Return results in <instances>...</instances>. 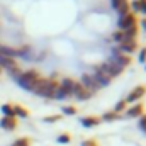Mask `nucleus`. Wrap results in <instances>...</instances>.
Listing matches in <instances>:
<instances>
[{
  "label": "nucleus",
  "instance_id": "f257e3e1",
  "mask_svg": "<svg viewBox=\"0 0 146 146\" xmlns=\"http://www.w3.org/2000/svg\"><path fill=\"white\" fill-rule=\"evenodd\" d=\"M58 85H54L51 80H44V78H37V82L33 87V92L41 95V97H54V90Z\"/></svg>",
  "mask_w": 146,
  "mask_h": 146
},
{
  "label": "nucleus",
  "instance_id": "f03ea898",
  "mask_svg": "<svg viewBox=\"0 0 146 146\" xmlns=\"http://www.w3.org/2000/svg\"><path fill=\"white\" fill-rule=\"evenodd\" d=\"M37 78H39V76H37L36 72H26V73H21V75L15 76L17 83H19L22 88L29 90V92H33V87H34V83L37 82Z\"/></svg>",
  "mask_w": 146,
  "mask_h": 146
},
{
  "label": "nucleus",
  "instance_id": "7ed1b4c3",
  "mask_svg": "<svg viewBox=\"0 0 146 146\" xmlns=\"http://www.w3.org/2000/svg\"><path fill=\"white\" fill-rule=\"evenodd\" d=\"M122 70H124V68H121V66L114 61V58H110V60H107L106 63H102V66L99 68V72H102L104 75H107L109 78L121 75V72H122Z\"/></svg>",
  "mask_w": 146,
  "mask_h": 146
},
{
  "label": "nucleus",
  "instance_id": "20e7f679",
  "mask_svg": "<svg viewBox=\"0 0 146 146\" xmlns=\"http://www.w3.org/2000/svg\"><path fill=\"white\" fill-rule=\"evenodd\" d=\"M60 87H61V88H65V92H66L68 95H75V94L82 88V85H80V83H76V82L72 80V78H63Z\"/></svg>",
  "mask_w": 146,
  "mask_h": 146
},
{
  "label": "nucleus",
  "instance_id": "39448f33",
  "mask_svg": "<svg viewBox=\"0 0 146 146\" xmlns=\"http://www.w3.org/2000/svg\"><path fill=\"white\" fill-rule=\"evenodd\" d=\"M82 87H83V88H87V90H88V92H92V94H94V92H97V90L100 88V87L97 85V82L92 78V75H83V76H82Z\"/></svg>",
  "mask_w": 146,
  "mask_h": 146
},
{
  "label": "nucleus",
  "instance_id": "423d86ee",
  "mask_svg": "<svg viewBox=\"0 0 146 146\" xmlns=\"http://www.w3.org/2000/svg\"><path fill=\"white\" fill-rule=\"evenodd\" d=\"M117 26H119V29H122V31H126V29H129V27H134V15H133V14L122 15V17L117 21Z\"/></svg>",
  "mask_w": 146,
  "mask_h": 146
},
{
  "label": "nucleus",
  "instance_id": "0eeeda50",
  "mask_svg": "<svg viewBox=\"0 0 146 146\" xmlns=\"http://www.w3.org/2000/svg\"><path fill=\"white\" fill-rule=\"evenodd\" d=\"M92 78L97 82V85H99V87H107V85L110 83L109 76H107V75H104L102 72H99V70L95 72V75H92Z\"/></svg>",
  "mask_w": 146,
  "mask_h": 146
},
{
  "label": "nucleus",
  "instance_id": "6e6552de",
  "mask_svg": "<svg viewBox=\"0 0 146 146\" xmlns=\"http://www.w3.org/2000/svg\"><path fill=\"white\" fill-rule=\"evenodd\" d=\"M145 92H146V90L143 88V87H136V88H134V90H133V92L127 95V99H126V104H127V102H134V100H139V99L145 95Z\"/></svg>",
  "mask_w": 146,
  "mask_h": 146
},
{
  "label": "nucleus",
  "instance_id": "1a4fd4ad",
  "mask_svg": "<svg viewBox=\"0 0 146 146\" xmlns=\"http://www.w3.org/2000/svg\"><path fill=\"white\" fill-rule=\"evenodd\" d=\"M134 49H136V42L134 41H126V42H121V46H119L121 53H133Z\"/></svg>",
  "mask_w": 146,
  "mask_h": 146
},
{
  "label": "nucleus",
  "instance_id": "9d476101",
  "mask_svg": "<svg viewBox=\"0 0 146 146\" xmlns=\"http://www.w3.org/2000/svg\"><path fill=\"white\" fill-rule=\"evenodd\" d=\"M0 126H2V129L12 131V129H15V119H12V117H3V119L0 121Z\"/></svg>",
  "mask_w": 146,
  "mask_h": 146
},
{
  "label": "nucleus",
  "instance_id": "9b49d317",
  "mask_svg": "<svg viewBox=\"0 0 146 146\" xmlns=\"http://www.w3.org/2000/svg\"><path fill=\"white\" fill-rule=\"evenodd\" d=\"M126 114H127L129 117H138V115H143V106H141V104H136V106L129 107Z\"/></svg>",
  "mask_w": 146,
  "mask_h": 146
},
{
  "label": "nucleus",
  "instance_id": "f8f14e48",
  "mask_svg": "<svg viewBox=\"0 0 146 146\" xmlns=\"http://www.w3.org/2000/svg\"><path fill=\"white\" fill-rule=\"evenodd\" d=\"M114 61H115L121 68H124V66H127V65H129V58H127V56H122V54L115 56V58H114Z\"/></svg>",
  "mask_w": 146,
  "mask_h": 146
},
{
  "label": "nucleus",
  "instance_id": "ddd939ff",
  "mask_svg": "<svg viewBox=\"0 0 146 146\" xmlns=\"http://www.w3.org/2000/svg\"><path fill=\"white\" fill-rule=\"evenodd\" d=\"M75 97H78V99H82V100H85V99H88V97H92V92H88L87 88H80L76 94H75Z\"/></svg>",
  "mask_w": 146,
  "mask_h": 146
},
{
  "label": "nucleus",
  "instance_id": "4468645a",
  "mask_svg": "<svg viewBox=\"0 0 146 146\" xmlns=\"http://www.w3.org/2000/svg\"><path fill=\"white\" fill-rule=\"evenodd\" d=\"M82 124H83L85 127H92V126H97V124H99V119H94V117H85V119H82Z\"/></svg>",
  "mask_w": 146,
  "mask_h": 146
},
{
  "label": "nucleus",
  "instance_id": "2eb2a0df",
  "mask_svg": "<svg viewBox=\"0 0 146 146\" xmlns=\"http://www.w3.org/2000/svg\"><path fill=\"white\" fill-rule=\"evenodd\" d=\"M115 10L119 12V15H121V17H122V15H126V14H129V5H127V2H122Z\"/></svg>",
  "mask_w": 146,
  "mask_h": 146
},
{
  "label": "nucleus",
  "instance_id": "dca6fc26",
  "mask_svg": "<svg viewBox=\"0 0 146 146\" xmlns=\"http://www.w3.org/2000/svg\"><path fill=\"white\" fill-rule=\"evenodd\" d=\"M14 115H19V117H22V119H26L29 114H27V110L24 109V107H21V106H17V107H14Z\"/></svg>",
  "mask_w": 146,
  "mask_h": 146
},
{
  "label": "nucleus",
  "instance_id": "f3484780",
  "mask_svg": "<svg viewBox=\"0 0 146 146\" xmlns=\"http://www.w3.org/2000/svg\"><path fill=\"white\" fill-rule=\"evenodd\" d=\"M2 112L5 114L3 117H12V119L15 117L14 115V107H10V106H2Z\"/></svg>",
  "mask_w": 146,
  "mask_h": 146
},
{
  "label": "nucleus",
  "instance_id": "a211bd4d",
  "mask_svg": "<svg viewBox=\"0 0 146 146\" xmlns=\"http://www.w3.org/2000/svg\"><path fill=\"white\" fill-rule=\"evenodd\" d=\"M54 97H56V99H65V97H68V94L65 92V88H61V87L58 85L56 90H54Z\"/></svg>",
  "mask_w": 146,
  "mask_h": 146
},
{
  "label": "nucleus",
  "instance_id": "6ab92c4d",
  "mask_svg": "<svg viewBox=\"0 0 146 146\" xmlns=\"http://www.w3.org/2000/svg\"><path fill=\"white\" fill-rule=\"evenodd\" d=\"M112 37H114V41H117V42H124V33H122V31L115 33Z\"/></svg>",
  "mask_w": 146,
  "mask_h": 146
},
{
  "label": "nucleus",
  "instance_id": "aec40b11",
  "mask_svg": "<svg viewBox=\"0 0 146 146\" xmlns=\"http://www.w3.org/2000/svg\"><path fill=\"white\" fill-rule=\"evenodd\" d=\"M12 146H29V139H26V138H22V139H17V141H15Z\"/></svg>",
  "mask_w": 146,
  "mask_h": 146
},
{
  "label": "nucleus",
  "instance_id": "412c9836",
  "mask_svg": "<svg viewBox=\"0 0 146 146\" xmlns=\"http://www.w3.org/2000/svg\"><path fill=\"white\" fill-rule=\"evenodd\" d=\"M138 9H139V12L146 14V0H138Z\"/></svg>",
  "mask_w": 146,
  "mask_h": 146
},
{
  "label": "nucleus",
  "instance_id": "4be33fe9",
  "mask_svg": "<svg viewBox=\"0 0 146 146\" xmlns=\"http://www.w3.org/2000/svg\"><path fill=\"white\" fill-rule=\"evenodd\" d=\"M58 143H70V136L68 134H61L58 138Z\"/></svg>",
  "mask_w": 146,
  "mask_h": 146
},
{
  "label": "nucleus",
  "instance_id": "5701e85b",
  "mask_svg": "<svg viewBox=\"0 0 146 146\" xmlns=\"http://www.w3.org/2000/svg\"><path fill=\"white\" fill-rule=\"evenodd\" d=\"M139 127L146 133V115H141V119H139Z\"/></svg>",
  "mask_w": 146,
  "mask_h": 146
},
{
  "label": "nucleus",
  "instance_id": "b1692460",
  "mask_svg": "<svg viewBox=\"0 0 146 146\" xmlns=\"http://www.w3.org/2000/svg\"><path fill=\"white\" fill-rule=\"evenodd\" d=\"M124 107H126V100H121V102L115 106V112H121V110H124Z\"/></svg>",
  "mask_w": 146,
  "mask_h": 146
},
{
  "label": "nucleus",
  "instance_id": "393cba45",
  "mask_svg": "<svg viewBox=\"0 0 146 146\" xmlns=\"http://www.w3.org/2000/svg\"><path fill=\"white\" fill-rule=\"evenodd\" d=\"M63 112H65V114H70V115H75L76 109H75V107H63Z\"/></svg>",
  "mask_w": 146,
  "mask_h": 146
},
{
  "label": "nucleus",
  "instance_id": "a878e982",
  "mask_svg": "<svg viewBox=\"0 0 146 146\" xmlns=\"http://www.w3.org/2000/svg\"><path fill=\"white\" fill-rule=\"evenodd\" d=\"M115 117H117V115H115V112H109V114H106V115H104V119H106V121H114Z\"/></svg>",
  "mask_w": 146,
  "mask_h": 146
},
{
  "label": "nucleus",
  "instance_id": "bb28decb",
  "mask_svg": "<svg viewBox=\"0 0 146 146\" xmlns=\"http://www.w3.org/2000/svg\"><path fill=\"white\" fill-rule=\"evenodd\" d=\"M139 61H141V63H143V61H146V48L141 51V53H139Z\"/></svg>",
  "mask_w": 146,
  "mask_h": 146
},
{
  "label": "nucleus",
  "instance_id": "cd10ccee",
  "mask_svg": "<svg viewBox=\"0 0 146 146\" xmlns=\"http://www.w3.org/2000/svg\"><path fill=\"white\" fill-rule=\"evenodd\" d=\"M122 2H126V0H112V7H114V9H117Z\"/></svg>",
  "mask_w": 146,
  "mask_h": 146
},
{
  "label": "nucleus",
  "instance_id": "c85d7f7f",
  "mask_svg": "<svg viewBox=\"0 0 146 146\" xmlns=\"http://www.w3.org/2000/svg\"><path fill=\"white\" fill-rule=\"evenodd\" d=\"M112 54H114V56H119V54H121L119 48H112Z\"/></svg>",
  "mask_w": 146,
  "mask_h": 146
},
{
  "label": "nucleus",
  "instance_id": "c756f323",
  "mask_svg": "<svg viewBox=\"0 0 146 146\" xmlns=\"http://www.w3.org/2000/svg\"><path fill=\"white\" fill-rule=\"evenodd\" d=\"M82 146H97L94 141H85V143H82Z\"/></svg>",
  "mask_w": 146,
  "mask_h": 146
},
{
  "label": "nucleus",
  "instance_id": "7c9ffc66",
  "mask_svg": "<svg viewBox=\"0 0 146 146\" xmlns=\"http://www.w3.org/2000/svg\"><path fill=\"white\" fill-rule=\"evenodd\" d=\"M133 9H134V10H139V9H138V0H136V2H133Z\"/></svg>",
  "mask_w": 146,
  "mask_h": 146
},
{
  "label": "nucleus",
  "instance_id": "2f4dec72",
  "mask_svg": "<svg viewBox=\"0 0 146 146\" xmlns=\"http://www.w3.org/2000/svg\"><path fill=\"white\" fill-rule=\"evenodd\" d=\"M141 26H143V27L146 29V19H145V21H141Z\"/></svg>",
  "mask_w": 146,
  "mask_h": 146
}]
</instances>
